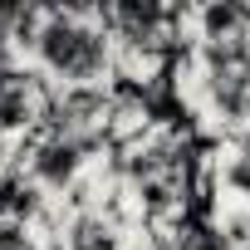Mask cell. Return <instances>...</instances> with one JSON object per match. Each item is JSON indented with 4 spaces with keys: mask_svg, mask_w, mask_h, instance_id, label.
Here are the masks:
<instances>
[{
    "mask_svg": "<svg viewBox=\"0 0 250 250\" xmlns=\"http://www.w3.org/2000/svg\"><path fill=\"white\" fill-rule=\"evenodd\" d=\"M113 64H118V44L98 20H74V15L44 5V25L35 40V69L44 79H59V88L108 83Z\"/></svg>",
    "mask_w": 250,
    "mask_h": 250,
    "instance_id": "1",
    "label": "cell"
},
{
    "mask_svg": "<svg viewBox=\"0 0 250 250\" xmlns=\"http://www.w3.org/2000/svg\"><path fill=\"white\" fill-rule=\"evenodd\" d=\"M25 167H30V182H35L40 191H59V196L88 172L83 152H79L74 143H64V138H40Z\"/></svg>",
    "mask_w": 250,
    "mask_h": 250,
    "instance_id": "2",
    "label": "cell"
},
{
    "mask_svg": "<svg viewBox=\"0 0 250 250\" xmlns=\"http://www.w3.org/2000/svg\"><path fill=\"white\" fill-rule=\"evenodd\" d=\"M59 245H64V250H128L123 230H118L103 211H79V216H69Z\"/></svg>",
    "mask_w": 250,
    "mask_h": 250,
    "instance_id": "3",
    "label": "cell"
},
{
    "mask_svg": "<svg viewBox=\"0 0 250 250\" xmlns=\"http://www.w3.org/2000/svg\"><path fill=\"white\" fill-rule=\"evenodd\" d=\"M221 187L235 191V196H245V206H250V162H245L240 152H230V157L221 162Z\"/></svg>",
    "mask_w": 250,
    "mask_h": 250,
    "instance_id": "4",
    "label": "cell"
},
{
    "mask_svg": "<svg viewBox=\"0 0 250 250\" xmlns=\"http://www.w3.org/2000/svg\"><path fill=\"white\" fill-rule=\"evenodd\" d=\"M235 152H240V157L250 162V133H240V143H235Z\"/></svg>",
    "mask_w": 250,
    "mask_h": 250,
    "instance_id": "5",
    "label": "cell"
},
{
    "mask_svg": "<svg viewBox=\"0 0 250 250\" xmlns=\"http://www.w3.org/2000/svg\"><path fill=\"white\" fill-rule=\"evenodd\" d=\"M245 123H250V108H245Z\"/></svg>",
    "mask_w": 250,
    "mask_h": 250,
    "instance_id": "6",
    "label": "cell"
}]
</instances>
